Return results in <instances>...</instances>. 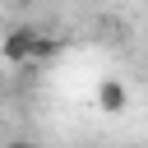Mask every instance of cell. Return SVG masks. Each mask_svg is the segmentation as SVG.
I'll use <instances>...</instances> for the list:
<instances>
[{
  "instance_id": "6da1fadb",
  "label": "cell",
  "mask_w": 148,
  "mask_h": 148,
  "mask_svg": "<svg viewBox=\"0 0 148 148\" xmlns=\"http://www.w3.org/2000/svg\"><path fill=\"white\" fill-rule=\"evenodd\" d=\"M42 51H56V42H42L32 28H18V32H9V42H5V60H37Z\"/></svg>"
},
{
  "instance_id": "7a4b0ae2",
  "label": "cell",
  "mask_w": 148,
  "mask_h": 148,
  "mask_svg": "<svg viewBox=\"0 0 148 148\" xmlns=\"http://www.w3.org/2000/svg\"><path fill=\"white\" fill-rule=\"evenodd\" d=\"M97 106H102V111H111V116H120V111L130 106L125 83H120V79H102V83H97Z\"/></svg>"
},
{
  "instance_id": "3957f363",
  "label": "cell",
  "mask_w": 148,
  "mask_h": 148,
  "mask_svg": "<svg viewBox=\"0 0 148 148\" xmlns=\"http://www.w3.org/2000/svg\"><path fill=\"white\" fill-rule=\"evenodd\" d=\"M5 148H32V143H23V139H14V143H5Z\"/></svg>"
}]
</instances>
